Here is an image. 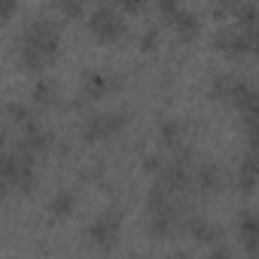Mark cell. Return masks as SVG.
I'll list each match as a JSON object with an SVG mask.
<instances>
[{
    "instance_id": "d6986e66",
    "label": "cell",
    "mask_w": 259,
    "mask_h": 259,
    "mask_svg": "<svg viewBox=\"0 0 259 259\" xmlns=\"http://www.w3.org/2000/svg\"><path fill=\"white\" fill-rule=\"evenodd\" d=\"M7 110H10V116H13L19 125H25V128L34 125V113H31V107H25V104H10Z\"/></svg>"
},
{
    "instance_id": "484cf974",
    "label": "cell",
    "mask_w": 259,
    "mask_h": 259,
    "mask_svg": "<svg viewBox=\"0 0 259 259\" xmlns=\"http://www.w3.org/2000/svg\"><path fill=\"white\" fill-rule=\"evenodd\" d=\"M168 259H186V256H183V253H174V256H168Z\"/></svg>"
},
{
    "instance_id": "44dd1931",
    "label": "cell",
    "mask_w": 259,
    "mask_h": 259,
    "mask_svg": "<svg viewBox=\"0 0 259 259\" xmlns=\"http://www.w3.org/2000/svg\"><path fill=\"white\" fill-rule=\"evenodd\" d=\"M162 165H165V162H162V156H147V159H144V168H147L150 174H159V171H162Z\"/></svg>"
},
{
    "instance_id": "9a60e30c",
    "label": "cell",
    "mask_w": 259,
    "mask_h": 259,
    "mask_svg": "<svg viewBox=\"0 0 259 259\" xmlns=\"http://www.w3.org/2000/svg\"><path fill=\"white\" fill-rule=\"evenodd\" d=\"M235 79H238L235 73H217V76H213V82H210V95H213V98H223V101H229Z\"/></svg>"
},
{
    "instance_id": "4fadbf2b",
    "label": "cell",
    "mask_w": 259,
    "mask_h": 259,
    "mask_svg": "<svg viewBox=\"0 0 259 259\" xmlns=\"http://www.w3.org/2000/svg\"><path fill=\"white\" fill-rule=\"evenodd\" d=\"M73 204H76L73 192H70V189H61V192H55V195L49 198V213H52V217H67V213L73 210Z\"/></svg>"
},
{
    "instance_id": "5bb4252c",
    "label": "cell",
    "mask_w": 259,
    "mask_h": 259,
    "mask_svg": "<svg viewBox=\"0 0 259 259\" xmlns=\"http://www.w3.org/2000/svg\"><path fill=\"white\" fill-rule=\"evenodd\" d=\"M19 58H22V64H25L28 70H34V73H40V70L49 64V61H46V58H43L37 49H31V46H25V43L19 46Z\"/></svg>"
},
{
    "instance_id": "d4e9b609",
    "label": "cell",
    "mask_w": 259,
    "mask_h": 259,
    "mask_svg": "<svg viewBox=\"0 0 259 259\" xmlns=\"http://www.w3.org/2000/svg\"><path fill=\"white\" fill-rule=\"evenodd\" d=\"M7 189H10V186H7V180H0V195H7Z\"/></svg>"
},
{
    "instance_id": "e0dca14e",
    "label": "cell",
    "mask_w": 259,
    "mask_h": 259,
    "mask_svg": "<svg viewBox=\"0 0 259 259\" xmlns=\"http://www.w3.org/2000/svg\"><path fill=\"white\" fill-rule=\"evenodd\" d=\"M34 101H37V104H52V101H55V82L46 79V76H40V79L34 82Z\"/></svg>"
},
{
    "instance_id": "cb8c5ba5",
    "label": "cell",
    "mask_w": 259,
    "mask_h": 259,
    "mask_svg": "<svg viewBox=\"0 0 259 259\" xmlns=\"http://www.w3.org/2000/svg\"><path fill=\"white\" fill-rule=\"evenodd\" d=\"M16 13V4L13 0H0V19H10Z\"/></svg>"
},
{
    "instance_id": "8992f818",
    "label": "cell",
    "mask_w": 259,
    "mask_h": 259,
    "mask_svg": "<svg viewBox=\"0 0 259 259\" xmlns=\"http://www.w3.org/2000/svg\"><path fill=\"white\" fill-rule=\"evenodd\" d=\"M183 229H186L192 238L204 241V244H220V241H223V229H220V226H210V220L195 217V213L183 220Z\"/></svg>"
},
{
    "instance_id": "ac0fdd59",
    "label": "cell",
    "mask_w": 259,
    "mask_h": 259,
    "mask_svg": "<svg viewBox=\"0 0 259 259\" xmlns=\"http://www.w3.org/2000/svg\"><path fill=\"white\" fill-rule=\"evenodd\" d=\"M238 183H241L244 192H253V183H256V165H253V156L244 159V165H241V171H238Z\"/></svg>"
},
{
    "instance_id": "277c9868",
    "label": "cell",
    "mask_w": 259,
    "mask_h": 259,
    "mask_svg": "<svg viewBox=\"0 0 259 259\" xmlns=\"http://www.w3.org/2000/svg\"><path fill=\"white\" fill-rule=\"evenodd\" d=\"M253 40H256V34H250V31H244L238 25H226L213 37L217 49H223L226 55H244V52H250L253 49Z\"/></svg>"
},
{
    "instance_id": "8fae6325",
    "label": "cell",
    "mask_w": 259,
    "mask_h": 259,
    "mask_svg": "<svg viewBox=\"0 0 259 259\" xmlns=\"http://www.w3.org/2000/svg\"><path fill=\"white\" fill-rule=\"evenodd\" d=\"M110 89H113V79H107V76L98 73V70H92V73L82 76V98H101V95H107Z\"/></svg>"
},
{
    "instance_id": "5b68a950",
    "label": "cell",
    "mask_w": 259,
    "mask_h": 259,
    "mask_svg": "<svg viewBox=\"0 0 259 259\" xmlns=\"http://www.w3.org/2000/svg\"><path fill=\"white\" fill-rule=\"evenodd\" d=\"M119 210H107L101 213L92 226H89V238L98 244V247H113L116 238H119Z\"/></svg>"
},
{
    "instance_id": "6da1fadb",
    "label": "cell",
    "mask_w": 259,
    "mask_h": 259,
    "mask_svg": "<svg viewBox=\"0 0 259 259\" xmlns=\"http://www.w3.org/2000/svg\"><path fill=\"white\" fill-rule=\"evenodd\" d=\"M22 43H25V46H31V49H37L46 61H55L61 37H58V28H55L49 19H34V22L28 25V31H25Z\"/></svg>"
},
{
    "instance_id": "2e32d148",
    "label": "cell",
    "mask_w": 259,
    "mask_h": 259,
    "mask_svg": "<svg viewBox=\"0 0 259 259\" xmlns=\"http://www.w3.org/2000/svg\"><path fill=\"white\" fill-rule=\"evenodd\" d=\"M159 138H162V147L177 150V147H180V125H177V122H162Z\"/></svg>"
},
{
    "instance_id": "7402d4cb",
    "label": "cell",
    "mask_w": 259,
    "mask_h": 259,
    "mask_svg": "<svg viewBox=\"0 0 259 259\" xmlns=\"http://www.w3.org/2000/svg\"><path fill=\"white\" fill-rule=\"evenodd\" d=\"M58 10H61L64 16H82V13H85L82 4H58Z\"/></svg>"
},
{
    "instance_id": "7c38bea8",
    "label": "cell",
    "mask_w": 259,
    "mask_h": 259,
    "mask_svg": "<svg viewBox=\"0 0 259 259\" xmlns=\"http://www.w3.org/2000/svg\"><path fill=\"white\" fill-rule=\"evenodd\" d=\"M192 180L201 189H220L223 186V171L213 162H204V165H198V171H192Z\"/></svg>"
},
{
    "instance_id": "603a6c76",
    "label": "cell",
    "mask_w": 259,
    "mask_h": 259,
    "mask_svg": "<svg viewBox=\"0 0 259 259\" xmlns=\"http://www.w3.org/2000/svg\"><path fill=\"white\" fill-rule=\"evenodd\" d=\"M156 40H159V31H156V28H150V31H144L141 46H144V49H153V46H156Z\"/></svg>"
},
{
    "instance_id": "3957f363",
    "label": "cell",
    "mask_w": 259,
    "mask_h": 259,
    "mask_svg": "<svg viewBox=\"0 0 259 259\" xmlns=\"http://www.w3.org/2000/svg\"><path fill=\"white\" fill-rule=\"evenodd\" d=\"M125 122H128V113H125V110L85 116V122H82V138H85V141H104V138H110L113 132H119Z\"/></svg>"
},
{
    "instance_id": "9c48e42d",
    "label": "cell",
    "mask_w": 259,
    "mask_h": 259,
    "mask_svg": "<svg viewBox=\"0 0 259 259\" xmlns=\"http://www.w3.org/2000/svg\"><path fill=\"white\" fill-rule=\"evenodd\" d=\"M238 232H241L244 250L253 256V253H256V213H253V210H241V217H238Z\"/></svg>"
},
{
    "instance_id": "52a82bcc",
    "label": "cell",
    "mask_w": 259,
    "mask_h": 259,
    "mask_svg": "<svg viewBox=\"0 0 259 259\" xmlns=\"http://www.w3.org/2000/svg\"><path fill=\"white\" fill-rule=\"evenodd\" d=\"M174 226H177V207H174V204H168V207H162V210H153V213H150V232H153L156 238L171 235V232H174Z\"/></svg>"
},
{
    "instance_id": "7a4b0ae2",
    "label": "cell",
    "mask_w": 259,
    "mask_h": 259,
    "mask_svg": "<svg viewBox=\"0 0 259 259\" xmlns=\"http://www.w3.org/2000/svg\"><path fill=\"white\" fill-rule=\"evenodd\" d=\"M89 31L101 40H113L125 31V19H122V10L113 7V4H98L92 13H89Z\"/></svg>"
},
{
    "instance_id": "ba28073f",
    "label": "cell",
    "mask_w": 259,
    "mask_h": 259,
    "mask_svg": "<svg viewBox=\"0 0 259 259\" xmlns=\"http://www.w3.org/2000/svg\"><path fill=\"white\" fill-rule=\"evenodd\" d=\"M229 101L238 107V110H244V113H253V107H256V92H253V85L247 82V79H235V85H232V95H229Z\"/></svg>"
},
{
    "instance_id": "4316f807",
    "label": "cell",
    "mask_w": 259,
    "mask_h": 259,
    "mask_svg": "<svg viewBox=\"0 0 259 259\" xmlns=\"http://www.w3.org/2000/svg\"><path fill=\"white\" fill-rule=\"evenodd\" d=\"M128 259H144V256H128Z\"/></svg>"
},
{
    "instance_id": "30bf717a",
    "label": "cell",
    "mask_w": 259,
    "mask_h": 259,
    "mask_svg": "<svg viewBox=\"0 0 259 259\" xmlns=\"http://www.w3.org/2000/svg\"><path fill=\"white\" fill-rule=\"evenodd\" d=\"M168 19H171V25H174V28H177L183 37H195V34L201 31V25H198V16H195L192 10H180V7H177V10H174Z\"/></svg>"
},
{
    "instance_id": "ffe728a7",
    "label": "cell",
    "mask_w": 259,
    "mask_h": 259,
    "mask_svg": "<svg viewBox=\"0 0 259 259\" xmlns=\"http://www.w3.org/2000/svg\"><path fill=\"white\" fill-rule=\"evenodd\" d=\"M207 259H232V250L226 244H213L210 253H207Z\"/></svg>"
}]
</instances>
